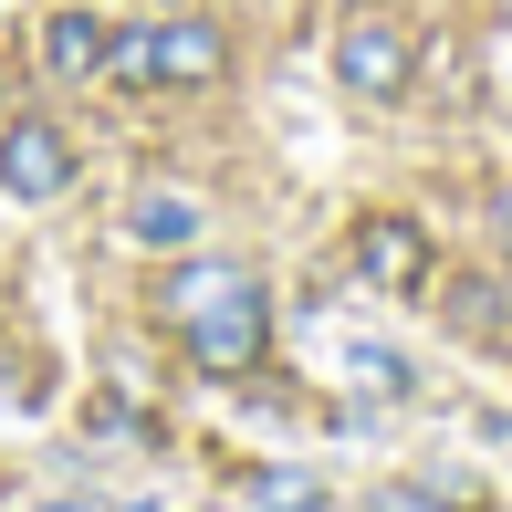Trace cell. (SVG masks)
Returning a JSON list of instances; mask_svg holds the SVG:
<instances>
[{
    "label": "cell",
    "instance_id": "1",
    "mask_svg": "<svg viewBox=\"0 0 512 512\" xmlns=\"http://www.w3.org/2000/svg\"><path fill=\"white\" fill-rule=\"evenodd\" d=\"M178 345H189L199 377H251L272 345V304H262V272H230L199 314H178Z\"/></svg>",
    "mask_w": 512,
    "mask_h": 512
},
{
    "label": "cell",
    "instance_id": "2",
    "mask_svg": "<svg viewBox=\"0 0 512 512\" xmlns=\"http://www.w3.org/2000/svg\"><path fill=\"white\" fill-rule=\"evenodd\" d=\"M335 84H345V95H366V105H398L408 84H418V42H408V21L356 11V21L335 32Z\"/></svg>",
    "mask_w": 512,
    "mask_h": 512
},
{
    "label": "cell",
    "instance_id": "3",
    "mask_svg": "<svg viewBox=\"0 0 512 512\" xmlns=\"http://www.w3.org/2000/svg\"><path fill=\"white\" fill-rule=\"evenodd\" d=\"M0 189L11 199H63L74 189V136L53 115H11L0 126Z\"/></svg>",
    "mask_w": 512,
    "mask_h": 512
},
{
    "label": "cell",
    "instance_id": "4",
    "mask_svg": "<svg viewBox=\"0 0 512 512\" xmlns=\"http://www.w3.org/2000/svg\"><path fill=\"white\" fill-rule=\"evenodd\" d=\"M356 272L377 293H418L429 283V230H418L408 209H366L356 220Z\"/></svg>",
    "mask_w": 512,
    "mask_h": 512
},
{
    "label": "cell",
    "instance_id": "5",
    "mask_svg": "<svg viewBox=\"0 0 512 512\" xmlns=\"http://www.w3.org/2000/svg\"><path fill=\"white\" fill-rule=\"evenodd\" d=\"M220 63H230V42H220V21H147V84H220Z\"/></svg>",
    "mask_w": 512,
    "mask_h": 512
},
{
    "label": "cell",
    "instance_id": "6",
    "mask_svg": "<svg viewBox=\"0 0 512 512\" xmlns=\"http://www.w3.org/2000/svg\"><path fill=\"white\" fill-rule=\"evenodd\" d=\"M105 42H115V32H105L95 11H53V21H42V63H53V74H74V84L105 74Z\"/></svg>",
    "mask_w": 512,
    "mask_h": 512
},
{
    "label": "cell",
    "instance_id": "7",
    "mask_svg": "<svg viewBox=\"0 0 512 512\" xmlns=\"http://www.w3.org/2000/svg\"><path fill=\"white\" fill-rule=\"evenodd\" d=\"M126 230H136L147 251H189V241H199V199H178V189H147V199L126 209Z\"/></svg>",
    "mask_w": 512,
    "mask_h": 512
},
{
    "label": "cell",
    "instance_id": "8",
    "mask_svg": "<svg viewBox=\"0 0 512 512\" xmlns=\"http://www.w3.org/2000/svg\"><path fill=\"white\" fill-rule=\"evenodd\" d=\"M450 314H460V335H471V345L502 335V293L481 283V272H460V283H450Z\"/></svg>",
    "mask_w": 512,
    "mask_h": 512
},
{
    "label": "cell",
    "instance_id": "9",
    "mask_svg": "<svg viewBox=\"0 0 512 512\" xmlns=\"http://www.w3.org/2000/svg\"><path fill=\"white\" fill-rule=\"evenodd\" d=\"M377 512H429V502H408V492H387V502H377Z\"/></svg>",
    "mask_w": 512,
    "mask_h": 512
},
{
    "label": "cell",
    "instance_id": "10",
    "mask_svg": "<svg viewBox=\"0 0 512 512\" xmlns=\"http://www.w3.org/2000/svg\"><path fill=\"white\" fill-rule=\"evenodd\" d=\"M492 199H502V230H512V189H492Z\"/></svg>",
    "mask_w": 512,
    "mask_h": 512
},
{
    "label": "cell",
    "instance_id": "11",
    "mask_svg": "<svg viewBox=\"0 0 512 512\" xmlns=\"http://www.w3.org/2000/svg\"><path fill=\"white\" fill-rule=\"evenodd\" d=\"M0 105H11V63H0Z\"/></svg>",
    "mask_w": 512,
    "mask_h": 512
}]
</instances>
